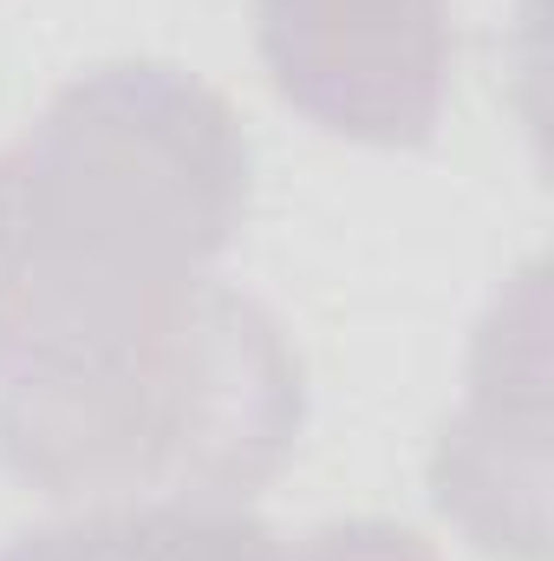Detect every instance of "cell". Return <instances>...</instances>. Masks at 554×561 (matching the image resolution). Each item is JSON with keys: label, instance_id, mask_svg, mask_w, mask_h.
Masks as SVG:
<instances>
[{"label": "cell", "instance_id": "6", "mask_svg": "<svg viewBox=\"0 0 554 561\" xmlns=\"http://www.w3.org/2000/svg\"><path fill=\"white\" fill-rule=\"evenodd\" d=\"M275 561H443L417 529H399L385 516H353V523H320L293 549H275Z\"/></svg>", "mask_w": 554, "mask_h": 561}, {"label": "cell", "instance_id": "2", "mask_svg": "<svg viewBox=\"0 0 554 561\" xmlns=\"http://www.w3.org/2000/svg\"><path fill=\"white\" fill-rule=\"evenodd\" d=\"M300 431L287 327L216 275L79 359L0 379V463L59 510H249Z\"/></svg>", "mask_w": 554, "mask_h": 561}, {"label": "cell", "instance_id": "4", "mask_svg": "<svg viewBox=\"0 0 554 561\" xmlns=\"http://www.w3.org/2000/svg\"><path fill=\"white\" fill-rule=\"evenodd\" d=\"M275 92L326 138L412 150L450 99V0H255Z\"/></svg>", "mask_w": 554, "mask_h": 561}, {"label": "cell", "instance_id": "5", "mask_svg": "<svg viewBox=\"0 0 554 561\" xmlns=\"http://www.w3.org/2000/svg\"><path fill=\"white\" fill-rule=\"evenodd\" d=\"M275 529L249 510H72L66 523L20 529L0 561H275Z\"/></svg>", "mask_w": 554, "mask_h": 561}, {"label": "cell", "instance_id": "3", "mask_svg": "<svg viewBox=\"0 0 554 561\" xmlns=\"http://www.w3.org/2000/svg\"><path fill=\"white\" fill-rule=\"evenodd\" d=\"M549 287L529 262L496 294L470 346V386L430 457L437 510L483 549L542 561L549 549Z\"/></svg>", "mask_w": 554, "mask_h": 561}, {"label": "cell", "instance_id": "1", "mask_svg": "<svg viewBox=\"0 0 554 561\" xmlns=\"http://www.w3.org/2000/svg\"><path fill=\"white\" fill-rule=\"evenodd\" d=\"M255 196L235 105L170 66L112 59L0 144V379L79 359L229 255Z\"/></svg>", "mask_w": 554, "mask_h": 561}]
</instances>
